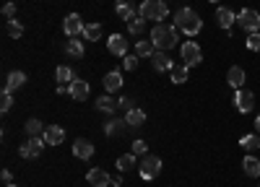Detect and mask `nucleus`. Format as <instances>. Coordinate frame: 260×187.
Masks as SVG:
<instances>
[{"label": "nucleus", "mask_w": 260, "mask_h": 187, "mask_svg": "<svg viewBox=\"0 0 260 187\" xmlns=\"http://www.w3.org/2000/svg\"><path fill=\"white\" fill-rule=\"evenodd\" d=\"M86 179H89V184H91V187H110V184H112V177L107 174L104 169H89Z\"/></svg>", "instance_id": "2eb2a0df"}, {"label": "nucleus", "mask_w": 260, "mask_h": 187, "mask_svg": "<svg viewBox=\"0 0 260 187\" xmlns=\"http://www.w3.org/2000/svg\"><path fill=\"white\" fill-rule=\"evenodd\" d=\"M83 29H86V24L81 21L78 13H68V16H65V21H62V31L68 34V36H78V34H83Z\"/></svg>", "instance_id": "1a4fd4ad"}, {"label": "nucleus", "mask_w": 260, "mask_h": 187, "mask_svg": "<svg viewBox=\"0 0 260 187\" xmlns=\"http://www.w3.org/2000/svg\"><path fill=\"white\" fill-rule=\"evenodd\" d=\"M42 138H45V143H47V145H60V143L65 140V130L60 128V125H50V128L45 130V135H42Z\"/></svg>", "instance_id": "a211bd4d"}, {"label": "nucleus", "mask_w": 260, "mask_h": 187, "mask_svg": "<svg viewBox=\"0 0 260 187\" xmlns=\"http://www.w3.org/2000/svg\"><path fill=\"white\" fill-rule=\"evenodd\" d=\"M216 24H219L224 31H229V29L237 24V13H234L232 8H226V6L216 8Z\"/></svg>", "instance_id": "9b49d317"}, {"label": "nucleus", "mask_w": 260, "mask_h": 187, "mask_svg": "<svg viewBox=\"0 0 260 187\" xmlns=\"http://www.w3.org/2000/svg\"><path fill=\"white\" fill-rule=\"evenodd\" d=\"M242 169H245V174H247V177H260V161H257L255 156H245Z\"/></svg>", "instance_id": "b1692460"}, {"label": "nucleus", "mask_w": 260, "mask_h": 187, "mask_svg": "<svg viewBox=\"0 0 260 187\" xmlns=\"http://www.w3.org/2000/svg\"><path fill=\"white\" fill-rule=\"evenodd\" d=\"M3 16L11 21V18L16 16V3H6V6H3Z\"/></svg>", "instance_id": "ea45409f"}, {"label": "nucleus", "mask_w": 260, "mask_h": 187, "mask_svg": "<svg viewBox=\"0 0 260 187\" xmlns=\"http://www.w3.org/2000/svg\"><path fill=\"white\" fill-rule=\"evenodd\" d=\"M45 138H29V140H24L21 143V148H18V156L21 159H37L39 154H42V148H45Z\"/></svg>", "instance_id": "423d86ee"}, {"label": "nucleus", "mask_w": 260, "mask_h": 187, "mask_svg": "<svg viewBox=\"0 0 260 187\" xmlns=\"http://www.w3.org/2000/svg\"><path fill=\"white\" fill-rule=\"evenodd\" d=\"M237 24H240L245 31H257L260 29V16H257V11H252V8H245V11H240L237 13Z\"/></svg>", "instance_id": "0eeeda50"}, {"label": "nucleus", "mask_w": 260, "mask_h": 187, "mask_svg": "<svg viewBox=\"0 0 260 187\" xmlns=\"http://www.w3.org/2000/svg\"><path fill=\"white\" fill-rule=\"evenodd\" d=\"M247 50L260 52V31H252V34L247 36Z\"/></svg>", "instance_id": "c9c22d12"}, {"label": "nucleus", "mask_w": 260, "mask_h": 187, "mask_svg": "<svg viewBox=\"0 0 260 187\" xmlns=\"http://www.w3.org/2000/svg\"><path fill=\"white\" fill-rule=\"evenodd\" d=\"M138 16L146 18V21H156V24H164V18L169 16L167 0H143L141 8H138Z\"/></svg>", "instance_id": "7ed1b4c3"}, {"label": "nucleus", "mask_w": 260, "mask_h": 187, "mask_svg": "<svg viewBox=\"0 0 260 187\" xmlns=\"http://www.w3.org/2000/svg\"><path fill=\"white\" fill-rule=\"evenodd\" d=\"M211 3H219V0H211Z\"/></svg>", "instance_id": "c03bdc74"}, {"label": "nucleus", "mask_w": 260, "mask_h": 187, "mask_svg": "<svg viewBox=\"0 0 260 187\" xmlns=\"http://www.w3.org/2000/svg\"><path fill=\"white\" fill-rule=\"evenodd\" d=\"M133 166H136V154H125V156L117 159V169L120 172H130Z\"/></svg>", "instance_id": "c756f323"}, {"label": "nucleus", "mask_w": 260, "mask_h": 187, "mask_svg": "<svg viewBox=\"0 0 260 187\" xmlns=\"http://www.w3.org/2000/svg\"><path fill=\"white\" fill-rule=\"evenodd\" d=\"M45 125H42V120H26V133L29 138H39V135H45Z\"/></svg>", "instance_id": "cd10ccee"}, {"label": "nucleus", "mask_w": 260, "mask_h": 187, "mask_svg": "<svg viewBox=\"0 0 260 187\" xmlns=\"http://www.w3.org/2000/svg\"><path fill=\"white\" fill-rule=\"evenodd\" d=\"M255 130H257V135H260V115L255 117Z\"/></svg>", "instance_id": "79ce46f5"}, {"label": "nucleus", "mask_w": 260, "mask_h": 187, "mask_svg": "<svg viewBox=\"0 0 260 187\" xmlns=\"http://www.w3.org/2000/svg\"><path fill=\"white\" fill-rule=\"evenodd\" d=\"M234 107L240 109L242 115L252 112V107H255V94L247 91V89H237V94H234Z\"/></svg>", "instance_id": "6e6552de"}, {"label": "nucleus", "mask_w": 260, "mask_h": 187, "mask_svg": "<svg viewBox=\"0 0 260 187\" xmlns=\"http://www.w3.org/2000/svg\"><path fill=\"white\" fill-rule=\"evenodd\" d=\"M125 120H120V117H107V122H104V135H110V138H117V135H122V130H125Z\"/></svg>", "instance_id": "f3484780"}, {"label": "nucleus", "mask_w": 260, "mask_h": 187, "mask_svg": "<svg viewBox=\"0 0 260 187\" xmlns=\"http://www.w3.org/2000/svg\"><path fill=\"white\" fill-rule=\"evenodd\" d=\"M125 122L130 125V128H141V125L146 122V112H143V109H130V112L125 115Z\"/></svg>", "instance_id": "393cba45"}, {"label": "nucleus", "mask_w": 260, "mask_h": 187, "mask_svg": "<svg viewBox=\"0 0 260 187\" xmlns=\"http://www.w3.org/2000/svg\"><path fill=\"white\" fill-rule=\"evenodd\" d=\"M96 109H99V112H104V115H112V112H117V101H115L112 96H99Z\"/></svg>", "instance_id": "a878e982"}, {"label": "nucleus", "mask_w": 260, "mask_h": 187, "mask_svg": "<svg viewBox=\"0 0 260 187\" xmlns=\"http://www.w3.org/2000/svg\"><path fill=\"white\" fill-rule=\"evenodd\" d=\"M107 50H110L112 55H117V57H125L127 55V39L120 36V34H112L110 39H107Z\"/></svg>", "instance_id": "4468645a"}, {"label": "nucleus", "mask_w": 260, "mask_h": 187, "mask_svg": "<svg viewBox=\"0 0 260 187\" xmlns=\"http://www.w3.org/2000/svg\"><path fill=\"white\" fill-rule=\"evenodd\" d=\"M55 81H57V86H62V83H73V81H76V73H73L68 65H57Z\"/></svg>", "instance_id": "4be33fe9"}, {"label": "nucleus", "mask_w": 260, "mask_h": 187, "mask_svg": "<svg viewBox=\"0 0 260 187\" xmlns=\"http://www.w3.org/2000/svg\"><path fill=\"white\" fill-rule=\"evenodd\" d=\"M154 52H156V47H154V42H143V39H138V45H136V55L138 57H154Z\"/></svg>", "instance_id": "bb28decb"}, {"label": "nucleus", "mask_w": 260, "mask_h": 187, "mask_svg": "<svg viewBox=\"0 0 260 187\" xmlns=\"http://www.w3.org/2000/svg\"><path fill=\"white\" fill-rule=\"evenodd\" d=\"M73 156L81 159V161H89V159L94 156V143L86 140V138H78V140L73 143Z\"/></svg>", "instance_id": "f8f14e48"}, {"label": "nucleus", "mask_w": 260, "mask_h": 187, "mask_svg": "<svg viewBox=\"0 0 260 187\" xmlns=\"http://www.w3.org/2000/svg\"><path fill=\"white\" fill-rule=\"evenodd\" d=\"M245 76H247V73H245L240 65H232V68H229V73H226L229 86H232V89H242V86H245Z\"/></svg>", "instance_id": "aec40b11"}, {"label": "nucleus", "mask_w": 260, "mask_h": 187, "mask_svg": "<svg viewBox=\"0 0 260 187\" xmlns=\"http://www.w3.org/2000/svg\"><path fill=\"white\" fill-rule=\"evenodd\" d=\"M6 31H8V36H13V39H18L21 34H24V26H21V24H18V21H16V18H11V21H8V24H6Z\"/></svg>", "instance_id": "72a5a7b5"}, {"label": "nucleus", "mask_w": 260, "mask_h": 187, "mask_svg": "<svg viewBox=\"0 0 260 187\" xmlns=\"http://www.w3.org/2000/svg\"><path fill=\"white\" fill-rule=\"evenodd\" d=\"M151 68H154L156 73H164V70H172V68H175V62H172L169 52L156 50V52H154V57H151Z\"/></svg>", "instance_id": "9d476101"}, {"label": "nucleus", "mask_w": 260, "mask_h": 187, "mask_svg": "<svg viewBox=\"0 0 260 187\" xmlns=\"http://www.w3.org/2000/svg\"><path fill=\"white\" fill-rule=\"evenodd\" d=\"M11 107H13V91L3 89V94H0V112H8Z\"/></svg>", "instance_id": "473e14b6"}, {"label": "nucleus", "mask_w": 260, "mask_h": 187, "mask_svg": "<svg viewBox=\"0 0 260 187\" xmlns=\"http://www.w3.org/2000/svg\"><path fill=\"white\" fill-rule=\"evenodd\" d=\"M117 109H122L125 115H127L130 109H136V107H133V99H127V96H122V99L117 101Z\"/></svg>", "instance_id": "4c0bfd02"}, {"label": "nucleus", "mask_w": 260, "mask_h": 187, "mask_svg": "<svg viewBox=\"0 0 260 187\" xmlns=\"http://www.w3.org/2000/svg\"><path fill=\"white\" fill-rule=\"evenodd\" d=\"M127 31H130V34H136V36H141V31H146V18L136 16L133 21H127Z\"/></svg>", "instance_id": "c85d7f7f"}, {"label": "nucleus", "mask_w": 260, "mask_h": 187, "mask_svg": "<svg viewBox=\"0 0 260 187\" xmlns=\"http://www.w3.org/2000/svg\"><path fill=\"white\" fill-rule=\"evenodd\" d=\"M24 83H26V73H24V70H11L8 78H6V89L16 91V89L24 86Z\"/></svg>", "instance_id": "412c9836"}, {"label": "nucleus", "mask_w": 260, "mask_h": 187, "mask_svg": "<svg viewBox=\"0 0 260 187\" xmlns=\"http://www.w3.org/2000/svg\"><path fill=\"white\" fill-rule=\"evenodd\" d=\"M159 174H161V159L159 156H143L141 159V177L146 182H151V179H156Z\"/></svg>", "instance_id": "39448f33"}, {"label": "nucleus", "mask_w": 260, "mask_h": 187, "mask_svg": "<svg viewBox=\"0 0 260 187\" xmlns=\"http://www.w3.org/2000/svg\"><path fill=\"white\" fill-rule=\"evenodd\" d=\"M151 42H154V47L156 50H172L177 45V26L172 24V26H167V24H156L154 29H151Z\"/></svg>", "instance_id": "f03ea898"}, {"label": "nucleus", "mask_w": 260, "mask_h": 187, "mask_svg": "<svg viewBox=\"0 0 260 187\" xmlns=\"http://www.w3.org/2000/svg\"><path fill=\"white\" fill-rule=\"evenodd\" d=\"M99 36H102V26L99 24H89L83 29V39H89V42H99Z\"/></svg>", "instance_id": "2f4dec72"}, {"label": "nucleus", "mask_w": 260, "mask_h": 187, "mask_svg": "<svg viewBox=\"0 0 260 187\" xmlns=\"http://www.w3.org/2000/svg\"><path fill=\"white\" fill-rule=\"evenodd\" d=\"M203 62V50L195 45V42H185L182 45V65L185 68H195Z\"/></svg>", "instance_id": "20e7f679"}, {"label": "nucleus", "mask_w": 260, "mask_h": 187, "mask_svg": "<svg viewBox=\"0 0 260 187\" xmlns=\"http://www.w3.org/2000/svg\"><path fill=\"white\" fill-rule=\"evenodd\" d=\"M146 151H148L146 140H133V154H136V156H141V154H146Z\"/></svg>", "instance_id": "58836bf2"}, {"label": "nucleus", "mask_w": 260, "mask_h": 187, "mask_svg": "<svg viewBox=\"0 0 260 187\" xmlns=\"http://www.w3.org/2000/svg\"><path fill=\"white\" fill-rule=\"evenodd\" d=\"M115 11H117V16H120L122 21H133V18H136V13H138V8H136L133 0H117Z\"/></svg>", "instance_id": "dca6fc26"}, {"label": "nucleus", "mask_w": 260, "mask_h": 187, "mask_svg": "<svg viewBox=\"0 0 260 187\" xmlns=\"http://www.w3.org/2000/svg\"><path fill=\"white\" fill-rule=\"evenodd\" d=\"M6 187H18V184H13V182H8V184H6Z\"/></svg>", "instance_id": "37998d69"}, {"label": "nucleus", "mask_w": 260, "mask_h": 187, "mask_svg": "<svg viewBox=\"0 0 260 187\" xmlns=\"http://www.w3.org/2000/svg\"><path fill=\"white\" fill-rule=\"evenodd\" d=\"M240 143L245 151H260V135H242Z\"/></svg>", "instance_id": "7c9ffc66"}, {"label": "nucleus", "mask_w": 260, "mask_h": 187, "mask_svg": "<svg viewBox=\"0 0 260 187\" xmlns=\"http://www.w3.org/2000/svg\"><path fill=\"white\" fill-rule=\"evenodd\" d=\"M187 70L190 68H185V65H175V68H172V81H175V83H185L187 81Z\"/></svg>", "instance_id": "f704fd0d"}, {"label": "nucleus", "mask_w": 260, "mask_h": 187, "mask_svg": "<svg viewBox=\"0 0 260 187\" xmlns=\"http://www.w3.org/2000/svg\"><path fill=\"white\" fill-rule=\"evenodd\" d=\"M11 177H13V174H11V172H8V169H3V174H0V179H3V182H6V184H8V182H11Z\"/></svg>", "instance_id": "a19ab883"}, {"label": "nucleus", "mask_w": 260, "mask_h": 187, "mask_svg": "<svg viewBox=\"0 0 260 187\" xmlns=\"http://www.w3.org/2000/svg\"><path fill=\"white\" fill-rule=\"evenodd\" d=\"M65 52H68L71 57H78V60L86 55V50H83V45L78 42V36H71V39H68V45H65Z\"/></svg>", "instance_id": "5701e85b"}, {"label": "nucleus", "mask_w": 260, "mask_h": 187, "mask_svg": "<svg viewBox=\"0 0 260 187\" xmlns=\"http://www.w3.org/2000/svg\"><path fill=\"white\" fill-rule=\"evenodd\" d=\"M68 89H71V96L76 99V101H86L89 99V83L86 81H73V83H68Z\"/></svg>", "instance_id": "6ab92c4d"}, {"label": "nucleus", "mask_w": 260, "mask_h": 187, "mask_svg": "<svg viewBox=\"0 0 260 187\" xmlns=\"http://www.w3.org/2000/svg\"><path fill=\"white\" fill-rule=\"evenodd\" d=\"M175 26H177V31H182L187 36H195V34H201V29H203V18L192 8H180L175 13Z\"/></svg>", "instance_id": "f257e3e1"}, {"label": "nucleus", "mask_w": 260, "mask_h": 187, "mask_svg": "<svg viewBox=\"0 0 260 187\" xmlns=\"http://www.w3.org/2000/svg\"><path fill=\"white\" fill-rule=\"evenodd\" d=\"M104 91H110V94H115V91H120L122 89V83H125V78H122V73H120V68H115V70H110L104 76Z\"/></svg>", "instance_id": "ddd939ff"}, {"label": "nucleus", "mask_w": 260, "mask_h": 187, "mask_svg": "<svg viewBox=\"0 0 260 187\" xmlns=\"http://www.w3.org/2000/svg\"><path fill=\"white\" fill-rule=\"evenodd\" d=\"M122 68H125V70H136V68H138V57H136V55H125V57H122Z\"/></svg>", "instance_id": "e433bc0d"}]
</instances>
